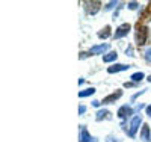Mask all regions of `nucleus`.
I'll use <instances>...</instances> for the list:
<instances>
[{
    "mask_svg": "<svg viewBox=\"0 0 151 142\" xmlns=\"http://www.w3.org/2000/svg\"><path fill=\"white\" fill-rule=\"evenodd\" d=\"M148 36H150V30L147 27V24H141L137 23L136 26V33H134V40H136V44L142 47L148 43Z\"/></svg>",
    "mask_w": 151,
    "mask_h": 142,
    "instance_id": "f257e3e1",
    "label": "nucleus"
},
{
    "mask_svg": "<svg viewBox=\"0 0 151 142\" xmlns=\"http://www.w3.org/2000/svg\"><path fill=\"white\" fill-rule=\"evenodd\" d=\"M139 125H144L142 124V115H134L130 121V124H129V136L130 138L136 136L137 130H139Z\"/></svg>",
    "mask_w": 151,
    "mask_h": 142,
    "instance_id": "f03ea898",
    "label": "nucleus"
},
{
    "mask_svg": "<svg viewBox=\"0 0 151 142\" xmlns=\"http://www.w3.org/2000/svg\"><path fill=\"white\" fill-rule=\"evenodd\" d=\"M134 113V109L132 107V106H129V105H124V106H121L119 109H118V112H116V115H118V118L121 120V121H127L132 115Z\"/></svg>",
    "mask_w": 151,
    "mask_h": 142,
    "instance_id": "7ed1b4c3",
    "label": "nucleus"
},
{
    "mask_svg": "<svg viewBox=\"0 0 151 142\" xmlns=\"http://www.w3.org/2000/svg\"><path fill=\"white\" fill-rule=\"evenodd\" d=\"M130 30H132V26L129 23H122L121 26H118V27H116L115 33H113V38H115V40H121V38L127 36Z\"/></svg>",
    "mask_w": 151,
    "mask_h": 142,
    "instance_id": "20e7f679",
    "label": "nucleus"
},
{
    "mask_svg": "<svg viewBox=\"0 0 151 142\" xmlns=\"http://www.w3.org/2000/svg\"><path fill=\"white\" fill-rule=\"evenodd\" d=\"M83 5L88 15H95L101 8V2H83Z\"/></svg>",
    "mask_w": 151,
    "mask_h": 142,
    "instance_id": "39448f33",
    "label": "nucleus"
},
{
    "mask_svg": "<svg viewBox=\"0 0 151 142\" xmlns=\"http://www.w3.org/2000/svg\"><path fill=\"white\" fill-rule=\"evenodd\" d=\"M121 97H122V91H121V89H116L115 92L109 94L107 97H104V98L101 100V105H112V103H115V101L119 100Z\"/></svg>",
    "mask_w": 151,
    "mask_h": 142,
    "instance_id": "423d86ee",
    "label": "nucleus"
},
{
    "mask_svg": "<svg viewBox=\"0 0 151 142\" xmlns=\"http://www.w3.org/2000/svg\"><path fill=\"white\" fill-rule=\"evenodd\" d=\"M107 50H109V44H98V45H92V47L89 48V53H91V56L104 55Z\"/></svg>",
    "mask_w": 151,
    "mask_h": 142,
    "instance_id": "0eeeda50",
    "label": "nucleus"
},
{
    "mask_svg": "<svg viewBox=\"0 0 151 142\" xmlns=\"http://www.w3.org/2000/svg\"><path fill=\"white\" fill-rule=\"evenodd\" d=\"M95 138L89 135V132L86 130L85 125H80V135H79V142H94Z\"/></svg>",
    "mask_w": 151,
    "mask_h": 142,
    "instance_id": "6e6552de",
    "label": "nucleus"
},
{
    "mask_svg": "<svg viewBox=\"0 0 151 142\" xmlns=\"http://www.w3.org/2000/svg\"><path fill=\"white\" fill-rule=\"evenodd\" d=\"M130 68V65H125V63H113L112 67L107 68V73L109 74H116V73H121V71H127Z\"/></svg>",
    "mask_w": 151,
    "mask_h": 142,
    "instance_id": "1a4fd4ad",
    "label": "nucleus"
},
{
    "mask_svg": "<svg viewBox=\"0 0 151 142\" xmlns=\"http://www.w3.org/2000/svg\"><path fill=\"white\" fill-rule=\"evenodd\" d=\"M141 139L144 142H151V130H150V125L148 124H144L142 128H141Z\"/></svg>",
    "mask_w": 151,
    "mask_h": 142,
    "instance_id": "9d476101",
    "label": "nucleus"
},
{
    "mask_svg": "<svg viewBox=\"0 0 151 142\" xmlns=\"http://www.w3.org/2000/svg\"><path fill=\"white\" fill-rule=\"evenodd\" d=\"M110 112L107 110V109H100L98 112H97V117H95V120L100 123V121H103V120H110L112 117H110Z\"/></svg>",
    "mask_w": 151,
    "mask_h": 142,
    "instance_id": "9b49d317",
    "label": "nucleus"
},
{
    "mask_svg": "<svg viewBox=\"0 0 151 142\" xmlns=\"http://www.w3.org/2000/svg\"><path fill=\"white\" fill-rule=\"evenodd\" d=\"M116 59H118V53H116V51H109V53H106L103 56V62H106V63L116 62Z\"/></svg>",
    "mask_w": 151,
    "mask_h": 142,
    "instance_id": "f8f14e48",
    "label": "nucleus"
},
{
    "mask_svg": "<svg viewBox=\"0 0 151 142\" xmlns=\"http://www.w3.org/2000/svg\"><path fill=\"white\" fill-rule=\"evenodd\" d=\"M110 35H112V32H110V26H104V27L97 33V36L100 38V40H106V38H109Z\"/></svg>",
    "mask_w": 151,
    "mask_h": 142,
    "instance_id": "ddd939ff",
    "label": "nucleus"
},
{
    "mask_svg": "<svg viewBox=\"0 0 151 142\" xmlns=\"http://www.w3.org/2000/svg\"><path fill=\"white\" fill-rule=\"evenodd\" d=\"M97 91H95V88H86L83 89V91H79V98H85V97H89V95H94Z\"/></svg>",
    "mask_w": 151,
    "mask_h": 142,
    "instance_id": "4468645a",
    "label": "nucleus"
},
{
    "mask_svg": "<svg viewBox=\"0 0 151 142\" xmlns=\"http://www.w3.org/2000/svg\"><path fill=\"white\" fill-rule=\"evenodd\" d=\"M144 77H145V74H144L142 71H137V73H134V74L130 76V79H132L133 83H139V82H142Z\"/></svg>",
    "mask_w": 151,
    "mask_h": 142,
    "instance_id": "2eb2a0df",
    "label": "nucleus"
},
{
    "mask_svg": "<svg viewBox=\"0 0 151 142\" xmlns=\"http://www.w3.org/2000/svg\"><path fill=\"white\" fill-rule=\"evenodd\" d=\"M144 58L148 63H151V47H148L145 51H144Z\"/></svg>",
    "mask_w": 151,
    "mask_h": 142,
    "instance_id": "dca6fc26",
    "label": "nucleus"
},
{
    "mask_svg": "<svg viewBox=\"0 0 151 142\" xmlns=\"http://www.w3.org/2000/svg\"><path fill=\"white\" fill-rule=\"evenodd\" d=\"M127 8L132 9V11H134V9L139 8V3H137V2H129V3H127Z\"/></svg>",
    "mask_w": 151,
    "mask_h": 142,
    "instance_id": "f3484780",
    "label": "nucleus"
},
{
    "mask_svg": "<svg viewBox=\"0 0 151 142\" xmlns=\"http://www.w3.org/2000/svg\"><path fill=\"white\" fill-rule=\"evenodd\" d=\"M106 142H119V139H118L116 136H113V135H109V136L106 138Z\"/></svg>",
    "mask_w": 151,
    "mask_h": 142,
    "instance_id": "a211bd4d",
    "label": "nucleus"
},
{
    "mask_svg": "<svg viewBox=\"0 0 151 142\" xmlns=\"http://www.w3.org/2000/svg\"><path fill=\"white\" fill-rule=\"evenodd\" d=\"M118 5V2H109L107 5H106V11H110V9H113V8H115Z\"/></svg>",
    "mask_w": 151,
    "mask_h": 142,
    "instance_id": "6ab92c4d",
    "label": "nucleus"
},
{
    "mask_svg": "<svg viewBox=\"0 0 151 142\" xmlns=\"http://www.w3.org/2000/svg\"><path fill=\"white\" fill-rule=\"evenodd\" d=\"M88 56H91L89 51H82V53L79 55V59H85V58H88Z\"/></svg>",
    "mask_w": 151,
    "mask_h": 142,
    "instance_id": "aec40b11",
    "label": "nucleus"
},
{
    "mask_svg": "<svg viewBox=\"0 0 151 142\" xmlns=\"http://www.w3.org/2000/svg\"><path fill=\"white\" fill-rule=\"evenodd\" d=\"M125 56H134V55H133V48H132V47H127V48H125Z\"/></svg>",
    "mask_w": 151,
    "mask_h": 142,
    "instance_id": "412c9836",
    "label": "nucleus"
},
{
    "mask_svg": "<svg viewBox=\"0 0 151 142\" xmlns=\"http://www.w3.org/2000/svg\"><path fill=\"white\" fill-rule=\"evenodd\" d=\"M85 112H86V106L80 105V106H79V115H83Z\"/></svg>",
    "mask_w": 151,
    "mask_h": 142,
    "instance_id": "4be33fe9",
    "label": "nucleus"
},
{
    "mask_svg": "<svg viewBox=\"0 0 151 142\" xmlns=\"http://www.w3.org/2000/svg\"><path fill=\"white\" fill-rule=\"evenodd\" d=\"M100 105H101V101H98V100H94L92 101V106L94 107H100Z\"/></svg>",
    "mask_w": 151,
    "mask_h": 142,
    "instance_id": "5701e85b",
    "label": "nucleus"
},
{
    "mask_svg": "<svg viewBox=\"0 0 151 142\" xmlns=\"http://www.w3.org/2000/svg\"><path fill=\"white\" fill-rule=\"evenodd\" d=\"M145 110H147V115L151 118V105H150V106H147V107H145Z\"/></svg>",
    "mask_w": 151,
    "mask_h": 142,
    "instance_id": "b1692460",
    "label": "nucleus"
},
{
    "mask_svg": "<svg viewBox=\"0 0 151 142\" xmlns=\"http://www.w3.org/2000/svg\"><path fill=\"white\" fill-rule=\"evenodd\" d=\"M144 107H145L144 105H137V106L134 107V112H139V110H141V109H144Z\"/></svg>",
    "mask_w": 151,
    "mask_h": 142,
    "instance_id": "393cba45",
    "label": "nucleus"
},
{
    "mask_svg": "<svg viewBox=\"0 0 151 142\" xmlns=\"http://www.w3.org/2000/svg\"><path fill=\"white\" fill-rule=\"evenodd\" d=\"M132 86H134V83H133V82H130V83L125 82V83H124V88H132Z\"/></svg>",
    "mask_w": 151,
    "mask_h": 142,
    "instance_id": "a878e982",
    "label": "nucleus"
},
{
    "mask_svg": "<svg viewBox=\"0 0 151 142\" xmlns=\"http://www.w3.org/2000/svg\"><path fill=\"white\" fill-rule=\"evenodd\" d=\"M147 80H148V82H150V83H151V74H150V76H148V79H147Z\"/></svg>",
    "mask_w": 151,
    "mask_h": 142,
    "instance_id": "bb28decb",
    "label": "nucleus"
}]
</instances>
